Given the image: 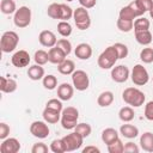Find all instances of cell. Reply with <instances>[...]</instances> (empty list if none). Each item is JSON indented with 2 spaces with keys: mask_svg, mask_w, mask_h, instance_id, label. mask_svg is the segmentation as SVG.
Masks as SVG:
<instances>
[{
  "mask_svg": "<svg viewBox=\"0 0 153 153\" xmlns=\"http://www.w3.org/2000/svg\"><path fill=\"white\" fill-rule=\"evenodd\" d=\"M27 76L33 80V81H37V80H41L44 78V68L41 66V65H33V66H30L29 69H27Z\"/></svg>",
  "mask_w": 153,
  "mask_h": 153,
  "instance_id": "22",
  "label": "cell"
},
{
  "mask_svg": "<svg viewBox=\"0 0 153 153\" xmlns=\"http://www.w3.org/2000/svg\"><path fill=\"white\" fill-rule=\"evenodd\" d=\"M66 1H73V0H66Z\"/></svg>",
  "mask_w": 153,
  "mask_h": 153,
  "instance_id": "52",
  "label": "cell"
},
{
  "mask_svg": "<svg viewBox=\"0 0 153 153\" xmlns=\"http://www.w3.org/2000/svg\"><path fill=\"white\" fill-rule=\"evenodd\" d=\"M45 108H49V109H53V110H56V111H60V112H62V110H63V108H62V102H61L60 98H59V99L53 98V99L48 100L47 104H45Z\"/></svg>",
  "mask_w": 153,
  "mask_h": 153,
  "instance_id": "43",
  "label": "cell"
},
{
  "mask_svg": "<svg viewBox=\"0 0 153 153\" xmlns=\"http://www.w3.org/2000/svg\"><path fill=\"white\" fill-rule=\"evenodd\" d=\"M134 116H135V114H134V110H133L131 106H123V108L120 109L118 117H120L121 121H123L126 123L130 122V121L134 120Z\"/></svg>",
  "mask_w": 153,
  "mask_h": 153,
  "instance_id": "28",
  "label": "cell"
},
{
  "mask_svg": "<svg viewBox=\"0 0 153 153\" xmlns=\"http://www.w3.org/2000/svg\"><path fill=\"white\" fill-rule=\"evenodd\" d=\"M122 99L128 105L134 106V108H139V106L143 105L146 96L142 91H140L136 87H127L122 93Z\"/></svg>",
  "mask_w": 153,
  "mask_h": 153,
  "instance_id": "1",
  "label": "cell"
},
{
  "mask_svg": "<svg viewBox=\"0 0 153 153\" xmlns=\"http://www.w3.org/2000/svg\"><path fill=\"white\" fill-rule=\"evenodd\" d=\"M42 116H43V120L47 123H50V124L57 123L61 120V112L56 111V110H53V109H49V108H44V110L42 112Z\"/></svg>",
  "mask_w": 153,
  "mask_h": 153,
  "instance_id": "19",
  "label": "cell"
},
{
  "mask_svg": "<svg viewBox=\"0 0 153 153\" xmlns=\"http://www.w3.org/2000/svg\"><path fill=\"white\" fill-rule=\"evenodd\" d=\"M0 10H1V12H2L4 14H12V13H16L17 7H16L14 0H1Z\"/></svg>",
  "mask_w": 153,
  "mask_h": 153,
  "instance_id": "29",
  "label": "cell"
},
{
  "mask_svg": "<svg viewBox=\"0 0 153 153\" xmlns=\"http://www.w3.org/2000/svg\"><path fill=\"white\" fill-rule=\"evenodd\" d=\"M79 111L74 106H67L61 112V126L63 129H74L78 124Z\"/></svg>",
  "mask_w": 153,
  "mask_h": 153,
  "instance_id": "3",
  "label": "cell"
},
{
  "mask_svg": "<svg viewBox=\"0 0 153 153\" xmlns=\"http://www.w3.org/2000/svg\"><path fill=\"white\" fill-rule=\"evenodd\" d=\"M90 152H93V153H99L100 149L96 146H86L84 149H82V153H90Z\"/></svg>",
  "mask_w": 153,
  "mask_h": 153,
  "instance_id": "50",
  "label": "cell"
},
{
  "mask_svg": "<svg viewBox=\"0 0 153 153\" xmlns=\"http://www.w3.org/2000/svg\"><path fill=\"white\" fill-rule=\"evenodd\" d=\"M73 19H74V23L76 25V27L79 30H87L91 25V17L88 14V11L87 8L80 6L78 7L76 10H74L73 12Z\"/></svg>",
  "mask_w": 153,
  "mask_h": 153,
  "instance_id": "5",
  "label": "cell"
},
{
  "mask_svg": "<svg viewBox=\"0 0 153 153\" xmlns=\"http://www.w3.org/2000/svg\"><path fill=\"white\" fill-rule=\"evenodd\" d=\"M20 149V143L16 137H6L0 145L1 153H17Z\"/></svg>",
  "mask_w": 153,
  "mask_h": 153,
  "instance_id": "14",
  "label": "cell"
},
{
  "mask_svg": "<svg viewBox=\"0 0 153 153\" xmlns=\"http://www.w3.org/2000/svg\"><path fill=\"white\" fill-rule=\"evenodd\" d=\"M48 55H49V62L54 63V65H60L61 62H63L66 60V56H67L66 53L56 45L49 49Z\"/></svg>",
  "mask_w": 153,
  "mask_h": 153,
  "instance_id": "16",
  "label": "cell"
},
{
  "mask_svg": "<svg viewBox=\"0 0 153 153\" xmlns=\"http://www.w3.org/2000/svg\"><path fill=\"white\" fill-rule=\"evenodd\" d=\"M62 140H63V143L66 147V152H73V151L79 149L84 142V137L75 130L73 133H69L66 136H63Z\"/></svg>",
  "mask_w": 153,
  "mask_h": 153,
  "instance_id": "9",
  "label": "cell"
},
{
  "mask_svg": "<svg viewBox=\"0 0 153 153\" xmlns=\"http://www.w3.org/2000/svg\"><path fill=\"white\" fill-rule=\"evenodd\" d=\"M79 1V4L82 6V7H85V8H92V7H94L96 6V2H97V0H78Z\"/></svg>",
  "mask_w": 153,
  "mask_h": 153,
  "instance_id": "49",
  "label": "cell"
},
{
  "mask_svg": "<svg viewBox=\"0 0 153 153\" xmlns=\"http://www.w3.org/2000/svg\"><path fill=\"white\" fill-rule=\"evenodd\" d=\"M145 117L148 121H153V100L145 105Z\"/></svg>",
  "mask_w": 153,
  "mask_h": 153,
  "instance_id": "46",
  "label": "cell"
},
{
  "mask_svg": "<svg viewBox=\"0 0 153 153\" xmlns=\"http://www.w3.org/2000/svg\"><path fill=\"white\" fill-rule=\"evenodd\" d=\"M152 81H153V78H152Z\"/></svg>",
  "mask_w": 153,
  "mask_h": 153,
  "instance_id": "53",
  "label": "cell"
},
{
  "mask_svg": "<svg viewBox=\"0 0 153 153\" xmlns=\"http://www.w3.org/2000/svg\"><path fill=\"white\" fill-rule=\"evenodd\" d=\"M56 47H59L61 50L66 53V55H69L72 51V43L67 38H61L56 42Z\"/></svg>",
  "mask_w": 153,
  "mask_h": 153,
  "instance_id": "42",
  "label": "cell"
},
{
  "mask_svg": "<svg viewBox=\"0 0 153 153\" xmlns=\"http://www.w3.org/2000/svg\"><path fill=\"white\" fill-rule=\"evenodd\" d=\"M57 71L63 75H72V73L75 71V65L72 60L66 59L63 62L57 65Z\"/></svg>",
  "mask_w": 153,
  "mask_h": 153,
  "instance_id": "25",
  "label": "cell"
},
{
  "mask_svg": "<svg viewBox=\"0 0 153 153\" xmlns=\"http://www.w3.org/2000/svg\"><path fill=\"white\" fill-rule=\"evenodd\" d=\"M120 133L127 139H135L139 135V129H137V127H135L133 124H128V122H127V124L121 126Z\"/></svg>",
  "mask_w": 153,
  "mask_h": 153,
  "instance_id": "24",
  "label": "cell"
},
{
  "mask_svg": "<svg viewBox=\"0 0 153 153\" xmlns=\"http://www.w3.org/2000/svg\"><path fill=\"white\" fill-rule=\"evenodd\" d=\"M123 152H126V153H137V152H139V147H137L136 143L129 141V142H127V143L124 145Z\"/></svg>",
  "mask_w": 153,
  "mask_h": 153,
  "instance_id": "47",
  "label": "cell"
},
{
  "mask_svg": "<svg viewBox=\"0 0 153 153\" xmlns=\"http://www.w3.org/2000/svg\"><path fill=\"white\" fill-rule=\"evenodd\" d=\"M140 146L146 152H153V133H143L140 136Z\"/></svg>",
  "mask_w": 153,
  "mask_h": 153,
  "instance_id": "21",
  "label": "cell"
},
{
  "mask_svg": "<svg viewBox=\"0 0 153 153\" xmlns=\"http://www.w3.org/2000/svg\"><path fill=\"white\" fill-rule=\"evenodd\" d=\"M130 76V72L129 68L124 65H118V66H114L111 68V79L115 82L122 84L126 82L128 80V78Z\"/></svg>",
  "mask_w": 153,
  "mask_h": 153,
  "instance_id": "12",
  "label": "cell"
},
{
  "mask_svg": "<svg viewBox=\"0 0 153 153\" xmlns=\"http://www.w3.org/2000/svg\"><path fill=\"white\" fill-rule=\"evenodd\" d=\"M135 32V39L141 45H148L151 44L153 36L149 30H141V31H134Z\"/></svg>",
  "mask_w": 153,
  "mask_h": 153,
  "instance_id": "23",
  "label": "cell"
},
{
  "mask_svg": "<svg viewBox=\"0 0 153 153\" xmlns=\"http://www.w3.org/2000/svg\"><path fill=\"white\" fill-rule=\"evenodd\" d=\"M57 32L62 37H68L72 35V25L66 20H61L57 24Z\"/></svg>",
  "mask_w": 153,
  "mask_h": 153,
  "instance_id": "30",
  "label": "cell"
},
{
  "mask_svg": "<svg viewBox=\"0 0 153 153\" xmlns=\"http://www.w3.org/2000/svg\"><path fill=\"white\" fill-rule=\"evenodd\" d=\"M149 16H151V18L153 19V7H152V10L149 11Z\"/></svg>",
  "mask_w": 153,
  "mask_h": 153,
  "instance_id": "51",
  "label": "cell"
},
{
  "mask_svg": "<svg viewBox=\"0 0 153 153\" xmlns=\"http://www.w3.org/2000/svg\"><path fill=\"white\" fill-rule=\"evenodd\" d=\"M131 81L136 85V86H143L148 82L149 80V74L147 72V69L142 66V65H135L131 69V74H130Z\"/></svg>",
  "mask_w": 153,
  "mask_h": 153,
  "instance_id": "7",
  "label": "cell"
},
{
  "mask_svg": "<svg viewBox=\"0 0 153 153\" xmlns=\"http://www.w3.org/2000/svg\"><path fill=\"white\" fill-rule=\"evenodd\" d=\"M60 10H61L60 4L53 2V4H50V5L48 6L47 13H48V16H49L50 18H53V19H60Z\"/></svg>",
  "mask_w": 153,
  "mask_h": 153,
  "instance_id": "39",
  "label": "cell"
},
{
  "mask_svg": "<svg viewBox=\"0 0 153 153\" xmlns=\"http://www.w3.org/2000/svg\"><path fill=\"white\" fill-rule=\"evenodd\" d=\"M42 82H43L44 88H47V90H54V88H56V86H57V79H56V76L53 75V74L44 75Z\"/></svg>",
  "mask_w": 153,
  "mask_h": 153,
  "instance_id": "35",
  "label": "cell"
},
{
  "mask_svg": "<svg viewBox=\"0 0 153 153\" xmlns=\"http://www.w3.org/2000/svg\"><path fill=\"white\" fill-rule=\"evenodd\" d=\"M140 59L143 63L153 62V48H143L140 51Z\"/></svg>",
  "mask_w": 153,
  "mask_h": 153,
  "instance_id": "41",
  "label": "cell"
},
{
  "mask_svg": "<svg viewBox=\"0 0 153 153\" xmlns=\"http://www.w3.org/2000/svg\"><path fill=\"white\" fill-rule=\"evenodd\" d=\"M74 54L80 60H88L92 56V48L88 43H80L76 45Z\"/></svg>",
  "mask_w": 153,
  "mask_h": 153,
  "instance_id": "18",
  "label": "cell"
},
{
  "mask_svg": "<svg viewBox=\"0 0 153 153\" xmlns=\"http://www.w3.org/2000/svg\"><path fill=\"white\" fill-rule=\"evenodd\" d=\"M117 29L121 32H129L134 29V22L133 20H126V19H117Z\"/></svg>",
  "mask_w": 153,
  "mask_h": 153,
  "instance_id": "31",
  "label": "cell"
},
{
  "mask_svg": "<svg viewBox=\"0 0 153 153\" xmlns=\"http://www.w3.org/2000/svg\"><path fill=\"white\" fill-rule=\"evenodd\" d=\"M13 23L19 29L29 26L31 23V10L27 6H20L14 13Z\"/></svg>",
  "mask_w": 153,
  "mask_h": 153,
  "instance_id": "6",
  "label": "cell"
},
{
  "mask_svg": "<svg viewBox=\"0 0 153 153\" xmlns=\"http://www.w3.org/2000/svg\"><path fill=\"white\" fill-rule=\"evenodd\" d=\"M112 102H114V93L111 91H104L97 98V103L102 108H106V106L111 105Z\"/></svg>",
  "mask_w": 153,
  "mask_h": 153,
  "instance_id": "26",
  "label": "cell"
},
{
  "mask_svg": "<svg viewBox=\"0 0 153 153\" xmlns=\"http://www.w3.org/2000/svg\"><path fill=\"white\" fill-rule=\"evenodd\" d=\"M118 18L126 19V20H133V22H134V19L136 18V16H135V13L133 12V10L130 8V6L128 5V6H124V7H122V8L120 10Z\"/></svg>",
  "mask_w": 153,
  "mask_h": 153,
  "instance_id": "33",
  "label": "cell"
},
{
  "mask_svg": "<svg viewBox=\"0 0 153 153\" xmlns=\"http://www.w3.org/2000/svg\"><path fill=\"white\" fill-rule=\"evenodd\" d=\"M136 17H142L143 13L149 12L153 7V0H134L129 4Z\"/></svg>",
  "mask_w": 153,
  "mask_h": 153,
  "instance_id": "11",
  "label": "cell"
},
{
  "mask_svg": "<svg viewBox=\"0 0 153 153\" xmlns=\"http://www.w3.org/2000/svg\"><path fill=\"white\" fill-rule=\"evenodd\" d=\"M10 127L5 123V122H1L0 123V139L1 140H5L7 136H8V134H10Z\"/></svg>",
  "mask_w": 153,
  "mask_h": 153,
  "instance_id": "48",
  "label": "cell"
},
{
  "mask_svg": "<svg viewBox=\"0 0 153 153\" xmlns=\"http://www.w3.org/2000/svg\"><path fill=\"white\" fill-rule=\"evenodd\" d=\"M117 139H118V133L114 128H106L102 131V140L106 146L110 145L111 142H114Z\"/></svg>",
  "mask_w": 153,
  "mask_h": 153,
  "instance_id": "27",
  "label": "cell"
},
{
  "mask_svg": "<svg viewBox=\"0 0 153 153\" xmlns=\"http://www.w3.org/2000/svg\"><path fill=\"white\" fill-rule=\"evenodd\" d=\"M19 42V37L17 32L14 31H6L2 33L1 39H0V48L2 53H11L13 51Z\"/></svg>",
  "mask_w": 153,
  "mask_h": 153,
  "instance_id": "4",
  "label": "cell"
},
{
  "mask_svg": "<svg viewBox=\"0 0 153 153\" xmlns=\"http://www.w3.org/2000/svg\"><path fill=\"white\" fill-rule=\"evenodd\" d=\"M116 51H117V55H118V59H124L128 56V47L123 43H115L114 44Z\"/></svg>",
  "mask_w": 153,
  "mask_h": 153,
  "instance_id": "44",
  "label": "cell"
},
{
  "mask_svg": "<svg viewBox=\"0 0 153 153\" xmlns=\"http://www.w3.org/2000/svg\"><path fill=\"white\" fill-rule=\"evenodd\" d=\"M30 60H31V59H30V55H29V53L25 51V50H18V51H16V53L12 55V57H11L12 65H13L14 67H17V68H23V67L29 66Z\"/></svg>",
  "mask_w": 153,
  "mask_h": 153,
  "instance_id": "13",
  "label": "cell"
},
{
  "mask_svg": "<svg viewBox=\"0 0 153 153\" xmlns=\"http://www.w3.org/2000/svg\"><path fill=\"white\" fill-rule=\"evenodd\" d=\"M38 41L39 43L43 45V47H47V48H53L56 45V36L53 31L50 30H43L41 31L39 36H38Z\"/></svg>",
  "mask_w": 153,
  "mask_h": 153,
  "instance_id": "15",
  "label": "cell"
},
{
  "mask_svg": "<svg viewBox=\"0 0 153 153\" xmlns=\"http://www.w3.org/2000/svg\"><path fill=\"white\" fill-rule=\"evenodd\" d=\"M33 60H35V62H36L37 65L43 66V65H45L47 62H49V55H48V53H47L45 50L39 49V50H37V51L35 53Z\"/></svg>",
  "mask_w": 153,
  "mask_h": 153,
  "instance_id": "32",
  "label": "cell"
},
{
  "mask_svg": "<svg viewBox=\"0 0 153 153\" xmlns=\"http://www.w3.org/2000/svg\"><path fill=\"white\" fill-rule=\"evenodd\" d=\"M72 84L78 91H85L90 86V79L85 71L76 69L72 73Z\"/></svg>",
  "mask_w": 153,
  "mask_h": 153,
  "instance_id": "8",
  "label": "cell"
},
{
  "mask_svg": "<svg viewBox=\"0 0 153 153\" xmlns=\"http://www.w3.org/2000/svg\"><path fill=\"white\" fill-rule=\"evenodd\" d=\"M49 148L54 153H63V152H66V147H65V143H63V140L62 139H55V140H53Z\"/></svg>",
  "mask_w": 153,
  "mask_h": 153,
  "instance_id": "38",
  "label": "cell"
},
{
  "mask_svg": "<svg viewBox=\"0 0 153 153\" xmlns=\"http://www.w3.org/2000/svg\"><path fill=\"white\" fill-rule=\"evenodd\" d=\"M74 94V86H72L68 82H62L60 86H57V97L61 100H69Z\"/></svg>",
  "mask_w": 153,
  "mask_h": 153,
  "instance_id": "17",
  "label": "cell"
},
{
  "mask_svg": "<svg viewBox=\"0 0 153 153\" xmlns=\"http://www.w3.org/2000/svg\"><path fill=\"white\" fill-rule=\"evenodd\" d=\"M1 80V84H0V90L1 92L4 93H12L17 90V81L12 78H5V76H1L0 78Z\"/></svg>",
  "mask_w": 153,
  "mask_h": 153,
  "instance_id": "20",
  "label": "cell"
},
{
  "mask_svg": "<svg viewBox=\"0 0 153 153\" xmlns=\"http://www.w3.org/2000/svg\"><path fill=\"white\" fill-rule=\"evenodd\" d=\"M149 20L145 17H139L134 22V31H141V30H148L149 29Z\"/></svg>",
  "mask_w": 153,
  "mask_h": 153,
  "instance_id": "34",
  "label": "cell"
},
{
  "mask_svg": "<svg viewBox=\"0 0 153 153\" xmlns=\"http://www.w3.org/2000/svg\"><path fill=\"white\" fill-rule=\"evenodd\" d=\"M124 149V145L123 142L120 140V137L117 140H115L114 142H111L110 145H108V151L109 153H122Z\"/></svg>",
  "mask_w": 153,
  "mask_h": 153,
  "instance_id": "40",
  "label": "cell"
},
{
  "mask_svg": "<svg viewBox=\"0 0 153 153\" xmlns=\"http://www.w3.org/2000/svg\"><path fill=\"white\" fill-rule=\"evenodd\" d=\"M74 130H75L76 133H79V134L85 139V137L90 136V134H91V131H92V128H91V126H90L88 123H78L76 127L74 128Z\"/></svg>",
  "mask_w": 153,
  "mask_h": 153,
  "instance_id": "37",
  "label": "cell"
},
{
  "mask_svg": "<svg viewBox=\"0 0 153 153\" xmlns=\"http://www.w3.org/2000/svg\"><path fill=\"white\" fill-rule=\"evenodd\" d=\"M117 60H118L117 51L114 45H110V47L105 48V50L102 51V54L98 56L97 63L102 69H110L115 66Z\"/></svg>",
  "mask_w": 153,
  "mask_h": 153,
  "instance_id": "2",
  "label": "cell"
},
{
  "mask_svg": "<svg viewBox=\"0 0 153 153\" xmlns=\"http://www.w3.org/2000/svg\"><path fill=\"white\" fill-rule=\"evenodd\" d=\"M60 7H61V10H60V20L68 22L71 18H73V12L74 11L69 6H67L66 4H60Z\"/></svg>",
  "mask_w": 153,
  "mask_h": 153,
  "instance_id": "36",
  "label": "cell"
},
{
  "mask_svg": "<svg viewBox=\"0 0 153 153\" xmlns=\"http://www.w3.org/2000/svg\"><path fill=\"white\" fill-rule=\"evenodd\" d=\"M49 149H50V148H48V146H47L45 143H43V142H37V143H35V145L32 146L31 152H32V153H47Z\"/></svg>",
  "mask_w": 153,
  "mask_h": 153,
  "instance_id": "45",
  "label": "cell"
},
{
  "mask_svg": "<svg viewBox=\"0 0 153 153\" xmlns=\"http://www.w3.org/2000/svg\"><path fill=\"white\" fill-rule=\"evenodd\" d=\"M30 133L35 137L45 139V137H48V135L50 133V129H49L45 121H35L30 126Z\"/></svg>",
  "mask_w": 153,
  "mask_h": 153,
  "instance_id": "10",
  "label": "cell"
}]
</instances>
